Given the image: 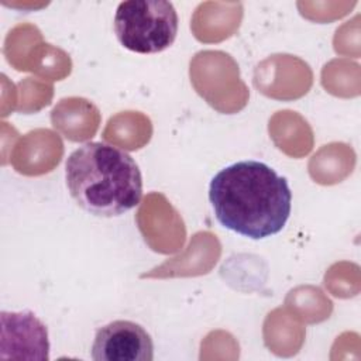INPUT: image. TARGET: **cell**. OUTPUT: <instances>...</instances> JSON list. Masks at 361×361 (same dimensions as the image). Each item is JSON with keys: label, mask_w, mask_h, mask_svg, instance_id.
Returning <instances> with one entry per match:
<instances>
[{"label": "cell", "mask_w": 361, "mask_h": 361, "mask_svg": "<svg viewBox=\"0 0 361 361\" xmlns=\"http://www.w3.org/2000/svg\"><path fill=\"white\" fill-rule=\"evenodd\" d=\"M1 358L48 360L47 326L31 312H1Z\"/></svg>", "instance_id": "5"}, {"label": "cell", "mask_w": 361, "mask_h": 361, "mask_svg": "<svg viewBox=\"0 0 361 361\" xmlns=\"http://www.w3.org/2000/svg\"><path fill=\"white\" fill-rule=\"evenodd\" d=\"M209 200L224 228L251 240L278 234L292 209L286 178L265 162L254 159L220 169L210 180Z\"/></svg>", "instance_id": "1"}, {"label": "cell", "mask_w": 361, "mask_h": 361, "mask_svg": "<svg viewBox=\"0 0 361 361\" xmlns=\"http://www.w3.org/2000/svg\"><path fill=\"white\" fill-rule=\"evenodd\" d=\"M65 180L73 200L97 217H117L142 197V176L134 158L104 142H86L71 152Z\"/></svg>", "instance_id": "2"}, {"label": "cell", "mask_w": 361, "mask_h": 361, "mask_svg": "<svg viewBox=\"0 0 361 361\" xmlns=\"http://www.w3.org/2000/svg\"><path fill=\"white\" fill-rule=\"evenodd\" d=\"M94 361H152L149 333L131 320H114L96 331L92 344Z\"/></svg>", "instance_id": "4"}, {"label": "cell", "mask_w": 361, "mask_h": 361, "mask_svg": "<svg viewBox=\"0 0 361 361\" xmlns=\"http://www.w3.org/2000/svg\"><path fill=\"white\" fill-rule=\"evenodd\" d=\"M178 13L165 0H127L117 6L114 32L118 42L137 54H157L169 48L178 34Z\"/></svg>", "instance_id": "3"}]
</instances>
